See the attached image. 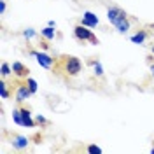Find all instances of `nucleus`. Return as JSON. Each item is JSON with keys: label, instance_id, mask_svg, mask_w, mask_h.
I'll return each instance as SVG.
<instances>
[{"label": "nucleus", "instance_id": "f257e3e1", "mask_svg": "<svg viewBox=\"0 0 154 154\" xmlns=\"http://www.w3.org/2000/svg\"><path fill=\"white\" fill-rule=\"evenodd\" d=\"M107 18H109V21L116 26V30H117L119 33H126V32L130 30L128 16H126V12L121 9V7H110V9L107 11Z\"/></svg>", "mask_w": 154, "mask_h": 154}, {"label": "nucleus", "instance_id": "f03ea898", "mask_svg": "<svg viewBox=\"0 0 154 154\" xmlns=\"http://www.w3.org/2000/svg\"><path fill=\"white\" fill-rule=\"evenodd\" d=\"M58 70H61V72H65V75L68 77H75L79 75V72L82 70V63H81V60L75 56H61L60 58V67Z\"/></svg>", "mask_w": 154, "mask_h": 154}, {"label": "nucleus", "instance_id": "7ed1b4c3", "mask_svg": "<svg viewBox=\"0 0 154 154\" xmlns=\"http://www.w3.org/2000/svg\"><path fill=\"white\" fill-rule=\"evenodd\" d=\"M74 35H75V38H77V40H81V42H91L93 46L98 44V38L93 35V32L88 28V26L81 25V23L74 28Z\"/></svg>", "mask_w": 154, "mask_h": 154}, {"label": "nucleus", "instance_id": "20e7f679", "mask_svg": "<svg viewBox=\"0 0 154 154\" xmlns=\"http://www.w3.org/2000/svg\"><path fill=\"white\" fill-rule=\"evenodd\" d=\"M32 95H33V93L30 91L28 84H26V79H25L23 82H18V86L14 88V96H16V102H18V103H25Z\"/></svg>", "mask_w": 154, "mask_h": 154}, {"label": "nucleus", "instance_id": "39448f33", "mask_svg": "<svg viewBox=\"0 0 154 154\" xmlns=\"http://www.w3.org/2000/svg\"><path fill=\"white\" fill-rule=\"evenodd\" d=\"M32 56H35V60L38 61V65L44 68H51L54 63V58H51L48 53H42V51H30Z\"/></svg>", "mask_w": 154, "mask_h": 154}, {"label": "nucleus", "instance_id": "423d86ee", "mask_svg": "<svg viewBox=\"0 0 154 154\" xmlns=\"http://www.w3.org/2000/svg\"><path fill=\"white\" fill-rule=\"evenodd\" d=\"M98 16H96L95 12H91V11H86L84 14H82V19H81V25H84L88 28H96L98 26Z\"/></svg>", "mask_w": 154, "mask_h": 154}, {"label": "nucleus", "instance_id": "0eeeda50", "mask_svg": "<svg viewBox=\"0 0 154 154\" xmlns=\"http://www.w3.org/2000/svg\"><path fill=\"white\" fill-rule=\"evenodd\" d=\"M12 72L16 74V77H19V79H26L28 77V74H30V70L21 61H14L12 63Z\"/></svg>", "mask_w": 154, "mask_h": 154}, {"label": "nucleus", "instance_id": "6e6552de", "mask_svg": "<svg viewBox=\"0 0 154 154\" xmlns=\"http://www.w3.org/2000/svg\"><path fill=\"white\" fill-rule=\"evenodd\" d=\"M21 117H23V126H26V128H33V126L37 125L32 119V112H30L26 107H21Z\"/></svg>", "mask_w": 154, "mask_h": 154}, {"label": "nucleus", "instance_id": "1a4fd4ad", "mask_svg": "<svg viewBox=\"0 0 154 154\" xmlns=\"http://www.w3.org/2000/svg\"><path fill=\"white\" fill-rule=\"evenodd\" d=\"M28 138L26 137H23V135H16V137H12V145L16 147V149H25L26 145H28Z\"/></svg>", "mask_w": 154, "mask_h": 154}, {"label": "nucleus", "instance_id": "9d476101", "mask_svg": "<svg viewBox=\"0 0 154 154\" xmlns=\"http://www.w3.org/2000/svg\"><path fill=\"white\" fill-rule=\"evenodd\" d=\"M145 38H147V32L145 30H138L135 35H131V42L133 44H144Z\"/></svg>", "mask_w": 154, "mask_h": 154}, {"label": "nucleus", "instance_id": "9b49d317", "mask_svg": "<svg viewBox=\"0 0 154 154\" xmlns=\"http://www.w3.org/2000/svg\"><path fill=\"white\" fill-rule=\"evenodd\" d=\"M40 35H42V37L44 38H48V40H53V38H54V35H56V32H54V28H53V26H46V28H42L40 30Z\"/></svg>", "mask_w": 154, "mask_h": 154}, {"label": "nucleus", "instance_id": "f8f14e48", "mask_svg": "<svg viewBox=\"0 0 154 154\" xmlns=\"http://www.w3.org/2000/svg\"><path fill=\"white\" fill-rule=\"evenodd\" d=\"M0 96H2L4 100H7L11 96L9 88H7V82H5V81H0Z\"/></svg>", "mask_w": 154, "mask_h": 154}, {"label": "nucleus", "instance_id": "ddd939ff", "mask_svg": "<svg viewBox=\"0 0 154 154\" xmlns=\"http://www.w3.org/2000/svg\"><path fill=\"white\" fill-rule=\"evenodd\" d=\"M12 121H14L16 125L23 126V117H21V109H14V110H12Z\"/></svg>", "mask_w": 154, "mask_h": 154}, {"label": "nucleus", "instance_id": "4468645a", "mask_svg": "<svg viewBox=\"0 0 154 154\" xmlns=\"http://www.w3.org/2000/svg\"><path fill=\"white\" fill-rule=\"evenodd\" d=\"M0 70H2V72H0V74H2V77H7V75H11V74H12V68L9 67V63H7V61H4V63H2Z\"/></svg>", "mask_w": 154, "mask_h": 154}, {"label": "nucleus", "instance_id": "2eb2a0df", "mask_svg": "<svg viewBox=\"0 0 154 154\" xmlns=\"http://www.w3.org/2000/svg\"><path fill=\"white\" fill-rule=\"evenodd\" d=\"M26 84H28L30 91L35 95V93H37V89H38V88H37V81H35V79H32V77H26Z\"/></svg>", "mask_w": 154, "mask_h": 154}, {"label": "nucleus", "instance_id": "dca6fc26", "mask_svg": "<svg viewBox=\"0 0 154 154\" xmlns=\"http://www.w3.org/2000/svg\"><path fill=\"white\" fill-rule=\"evenodd\" d=\"M93 70H95V74L98 77L103 75V67H102V63H100V61H95V63H93Z\"/></svg>", "mask_w": 154, "mask_h": 154}, {"label": "nucleus", "instance_id": "f3484780", "mask_svg": "<svg viewBox=\"0 0 154 154\" xmlns=\"http://www.w3.org/2000/svg\"><path fill=\"white\" fill-rule=\"evenodd\" d=\"M88 152H89V154H100V152H102V149H100L98 145L91 144V145H88Z\"/></svg>", "mask_w": 154, "mask_h": 154}, {"label": "nucleus", "instance_id": "a211bd4d", "mask_svg": "<svg viewBox=\"0 0 154 154\" xmlns=\"http://www.w3.org/2000/svg\"><path fill=\"white\" fill-rule=\"evenodd\" d=\"M23 35H25V38H33L35 35H37V32L33 28H26L25 32H23Z\"/></svg>", "mask_w": 154, "mask_h": 154}, {"label": "nucleus", "instance_id": "6ab92c4d", "mask_svg": "<svg viewBox=\"0 0 154 154\" xmlns=\"http://www.w3.org/2000/svg\"><path fill=\"white\" fill-rule=\"evenodd\" d=\"M35 123H37V125H48L46 117H44V116H40V114H38L37 117H35Z\"/></svg>", "mask_w": 154, "mask_h": 154}, {"label": "nucleus", "instance_id": "aec40b11", "mask_svg": "<svg viewBox=\"0 0 154 154\" xmlns=\"http://www.w3.org/2000/svg\"><path fill=\"white\" fill-rule=\"evenodd\" d=\"M5 9H7V4H5V0H0V12L4 14V12H5Z\"/></svg>", "mask_w": 154, "mask_h": 154}, {"label": "nucleus", "instance_id": "412c9836", "mask_svg": "<svg viewBox=\"0 0 154 154\" xmlns=\"http://www.w3.org/2000/svg\"><path fill=\"white\" fill-rule=\"evenodd\" d=\"M49 26H53V28H54V26H56V23H54V19H49V23H48Z\"/></svg>", "mask_w": 154, "mask_h": 154}, {"label": "nucleus", "instance_id": "4be33fe9", "mask_svg": "<svg viewBox=\"0 0 154 154\" xmlns=\"http://www.w3.org/2000/svg\"><path fill=\"white\" fill-rule=\"evenodd\" d=\"M151 72H152V77H154V63L151 65Z\"/></svg>", "mask_w": 154, "mask_h": 154}, {"label": "nucleus", "instance_id": "5701e85b", "mask_svg": "<svg viewBox=\"0 0 154 154\" xmlns=\"http://www.w3.org/2000/svg\"><path fill=\"white\" fill-rule=\"evenodd\" d=\"M151 152H154V147H152V149H151Z\"/></svg>", "mask_w": 154, "mask_h": 154}]
</instances>
